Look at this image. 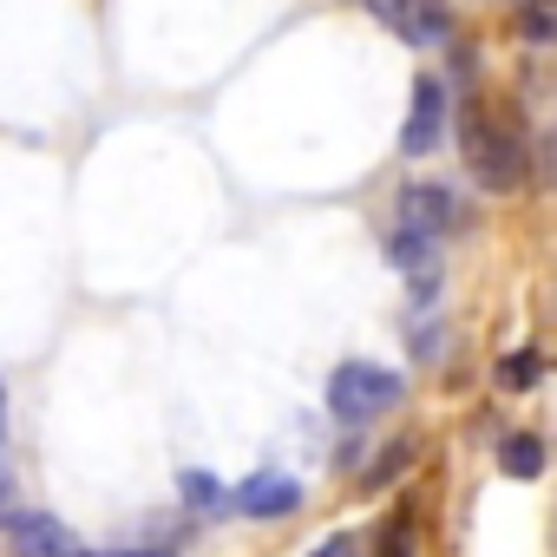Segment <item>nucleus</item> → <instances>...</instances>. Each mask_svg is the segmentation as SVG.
Here are the masks:
<instances>
[{
  "instance_id": "11",
  "label": "nucleus",
  "mask_w": 557,
  "mask_h": 557,
  "mask_svg": "<svg viewBox=\"0 0 557 557\" xmlns=\"http://www.w3.org/2000/svg\"><path fill=\"white\" fill-rule=\"evenodd\" d=\"M537 381V355H511L498 361V387H531Z\"/></svg>"
},
{
  "instance_id": "5",
  "label": "nucleus",
  "mask_w": 557,
  "mask_h": 557,
  "mask_svg": "<svg viewBox=\"0 0 557 557\" xmlns=\"http://www.w3.org/2000/svg\"><path fill=\"white\" fill-rule=\"evenodd\" d=\"M453 223H459V203H453V190H446V184H407V190H400V230H413V236L440 243Z\"/></svg>"
},
{
  "instance_id": "12",
  "label": "nucleus",
  "mask_w": 557,
  "mask_h": 557,
  "mask_svg": "<svg viewBox=\"0 0 557 557\" xmlns=\"http://www.w3.org/2000/svg\"><path fill=\"white\" fill-rule=\"evenodd\" d=\"M0 446H8V387H0ZM0 518H8V479H0Z\"/></svg>"
},
{
  "instance_id": "7",
  "label": "nucleus",
  "mask_w": 557,
  "mask_h": 557,
  "mask_svg": "<svg viewBox=\"0 0 557 557\" xmlns=\"http://www.w3.org/2000/svg\"><path fill=\"white\" fill-rule=\"evenodd\" d=\"M14 550L21 557H79L73 531L53 511H14Z\"/></svg>"
},
{
  "instance_id": "1",
  "label": "nucleus",
  "mask_w": 557,
  "mask_h": 557,
  "mask_svg": "<svg viewBox=\"0 0 557 557\" xmlns=\"http://www.w3.org/2000/svg\"><path fill=\"white\" fill-rule=\"evenodd\" d=\"M459 145H466V171L479 177V190L505 197V190L524 184V145H518V125L498 106L472 99L466 119H459Z\"/></svg>"
},
{
  "instance_id": "8",
  "label": "nucleus",
  "mask_w": 557,
  "mask_h": 557,
  "mask_svg": "<svg viewBox=\"0 0 557 557\" xmlns=\"http://www.w3.org/2000/svg\"><path fill=\"white\" fill-rule=\"evenodd\" d=\"M498 466H505V479H537L544 472V440L537 433H511L505 453H498Z\"/></svg>"
},
{
  "instance_id": "2",
  "label": "nucleus",
  "mask_w": 557,
  "mask_h": 557,
  "mask_svg": "<svg viewBox=\"0 0 557 557\" xmlns=\"http://www.w3.org/2000/svg\"><path fill=\"white\" fill-rule=\"evenodd\" d=\"M400 400V374L381 368V361H342L329 374V413L342 426H368L374 413H387Z\"/></svg>"
},
{
  "instance_id": "3",
  "label": "nucleus",
  "mask_w": 557,
  "mask_h": 557,
  "mask_svg": "<svg viewBox=\"0 0 557 557\" xmlns=\"http://www.w3.org/2000/svg\"><path fill=\"white\" fill-rule=\"evenodd\" d=\"M361 8L407 47H446L453 40V8L446 0H361Z\"/></svg>"
},
{
  "instance_id": "10",
  "label": "nucleus",
  "mask_w": 557,
  "mask_h": 557,
  "mask_svg": "<svg viewBox=\"0 0 557 557\" xmlns=\"http://www.w3.org/2000/svg\"><path fill=\"white\" fill-rule=\"evenodd\" d=\"M381 557H413V518L394 511L387 518V537H381Z\"/></svg>"
},
{
  "instance_id": "13",
  "label": "nucleus",
  "mask_w": 557,
  "mask_h": 557,
  "mask_svg": "<svg viewBox=\"0 0 557 557\" xmlns=\"http://www.w3.org/2000/svg\"><path fill=\"white\" fill-rule=\"evenodd\" d=\"M309 557H355V537H329V544H315Z\"/></svg>"
},
{
  "instance_id": "4",
  "label": "nucleus",
  "mask_w": 557,
  "mask_h": 557,
  "mask_svg": "<svg viewBox=\"0 0 557 557\" xmlns=\"http://www.w3.org/2000/svg\"><path fill=\"white\" fill-rule=\"evenodd\" d=\"M440 138H446V86L440 79H413V106H407V125H400V151L407 158H426Z\"/></svg>"
},
{
  "instance_id": "6",
  "label": "nucleus",
  "mask_w": 557,
  "mask_h": 557,
  "mask_svg": "<svg viewBox=\"0 0 557 557\" xmlns=\"http://www.w3.org/2000/svg\"><path fill=\"white\" fill-rule=\"evenodd\" d=\"M230 505H236L243 518H289V511L302 505V485H296L289 472H256V479H243V485L230 492Z\"/></svg>"
},
{
  "instance_id": "9",
  "label": "nucleus",
  "mask_w": 557,
  "mask_h": 557,
  "mask_svg": "<svg viewBox=\"0 0 557 557\" xmlns=\"http://www.w3.org/2000/svg\"><path fill=\"white\" fill-rule=\"evenodd\" d=\"M177 492H184V505H190V511H223V505H230V485H223L216 472H197V466L177 479Z\"/></svg>"
}]
</instances>
